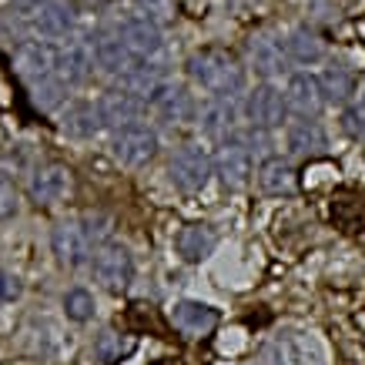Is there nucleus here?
Wrapping results in <instances>:
<instances>
[{
	"label": "nucleus",
	"instance_id": "8",
	"mask_svg": "<svg viewBox=\"0 0 365 365\" xmlns=\"http://www.w3.org/2000/svg\"><path fill=\"white\" fill-rule=\"evenodd\" d=\"M248 64L262 78H278V74L288 71L292 57H288V47L282 37H275V34H255L248 41Z\"/></svg>",
	"mask_w": 365,
	"mask_h": 365
},
{
	"label": "nucleus",
	"instance_id": "26",
	"mask_svg": "<svg viewBox=\"0 0 365 365\" xmlns=\"http://www.w3.org/2000/svg\"><path fill=\"white\" fill-rule=\"evenodd\" d=\"M319 84H322V94H325L329 104H345V101H352V94H355V74L345 64H329L319 74Z\"/></svg>",
	"mask_w": 365,
	"mask_h": 365
},
{
	"label": "nucleus",
	"instance_id": "28",
	"mask_svg": "<svg viewBox=\"0 0 365 365\" xmlns=\"http://www.w3.org/2000/svg\"><path fill=\"white\" fill-rule=\"evenodd\" d=\"M134 352V339L131 335H118V332H101L98 335V342H94V355H98L104 365H118L124 362L128 355Z\"/></svg>",
	"mask_w": 365,
	"mask_h": 365
},
{
	"label": "nucleus",
	"instance_id": "9",
	"mask_svg": "<svg viewBox=\"0 0 365 365\" xmlns=\"http://www.w3.org/2000/svg\"><path fill=\"white\" fill-rule=\"evenodd\" d=\"M91 51H94V61H98L101 71H104V74H114V78L131 64V57H134L128 41H124L121 27H101V31L91 37Z\"/></svg>",
	"mask_w": 365,
	"mask_h": 365
},
{
	"label": "nucleus",
	"instance_id": "33",
	"mask_svg": "<svg viewBox=\"0 0 365 365\" xmlns=\"http://www.w3.org/2000/svg\"><path fill=\"white\" fill-rule=\"evenodd\" d=\"M17 215V188L7 175H0V222H7Z\"/></svg>",
	"mask_w": 365,
	"mask_h": 365
},
{
	"label": "nucleus",
	"instance_id": "17",
	"mask_svg": "<svg viewBox=\"0 0 365 365\" xmlns=\"http://www.w3.org/2000/svg\"><path fill=\"white\" fill-rule=\"evenodd\" d=\"M71 188V171L64 165H44L31 175V198L37 205H54Z\"/></svg>",
	"mask_w": 365,
	"mask_h": 365
},
{
	"label": "nucleus",
	"instance_id": "18",
	"mask_svg": "<svg viewBox=\"0 0 365 365\" xmlns=\"http://www.w3.org/2000/svg\"><path fill=\"white\" fill-rule=\"evenodd\" d=\"M74 27V7L67 0H44V7L31 17V31L41 37H67Z\"/></svg>",
	"mask_w": 365,
	"mask_h": 365
},
{
	"label": "nucleus",
	"instance_id": "14",
	"mask_svg": "<svg viewBox=\"0 0 365 365\" xmlns=\"http://www.w3.org/2000/svg\"><path fill=\"white\" fill-rule=\"evenodd\" d=\"M285 101L288 111H295L299 118H315L325 104V94H322V84L315 74L302 71V74H292L285 84Z\"/></svg>",
	"mask_w": 365,
	"mask_h": 365
},
{
	"label": "nucleus",
	"instance_id": "32",
	"mask_svg": "<svg viewBox=\"0 0 365 365\" xmlns=\"http://www.w3.org/2000/svg\"><path fill=\"white\" fill-rule=\"evenodd\" d=\"M342 128H345V134H352V138H365V91H362V98L352 101V104L345 108Z\"/></svg>",
	"mask_w": 365,
	"mask_h": 365
},
{
	"label": "nucleus",
	"instance_id": "34",
	"mask_svg": "<svg viewBox=\"0 0 365 365\" xmlns=\"http://www.w3.org/2000/svg\"><path fill=\"white\" fill-rule=\"evenodd\" d=\"M24 295V282L11 272H0V302H17Z\"/></svg>",
	"mask_w": 365,
	"mask_h": 365
},
{
	"label": "nucleus",
	"instance_id": "12",
	"mask_svg": "<svg viewBox=\"0 0 365 365\" xmlns=\"http://www.w3.org/2000/svg\"><path fill=\"white\" fill-rule=\"evenodd\" d=\"M94 67V51H91V41H67L54 57V74L64 81L67 88L74 84H84Z\"/></svg>",
	"mask_w": 365,
	"mask_h": 365
},
{
	"label": "nucleus",
	"instance_id": "6",
	"mask_svg": "<svg viewBox=\"0 0 365 365\" xmlns=\"http://www.w3.org/2000/svg\"><path fill=\"white\" fill-rule=\"evenodd\" d=\"M94 275L108 292H124L134 278L131 252L124 245H101L94 255Z\"/></svg>",
	"mask_w": 365,
	"mask_h": 365
},
{
	"label": "nucleus",
	"instance_id": "5",
	"mask_svg": "<svg viewBox=\"0 0 365 365\" xmlns=\"http://www.w3.org/2000/svg\"><path fill=\"white\" fill-rule=\"evenodd\" d=\"M111 151L121 165H148L151 158L158 155V134L148 128V124L134 121V124H124V128H114V141H111Z\"/></svg>",
	"mask_w": 365,
	"mask_h": 365
},
{
	"label": "nucleus",
	"instance_id": "15",
	"mask_svg": "<svg viewBox=\"0 0 365 365\" xmlns=\"http://www.w3.org/2000/svg\"><path fill=\"white\" fill-rule=\"evenodd\" d=\"M121 34L128 47H131V54L138 57H158L165 51V34H161V24L158 21H148L141 14H134L128 21L121 24Z\"/></svg>",
	"mask_w": 365,
	"mask_h": 365
},
{
	"label": "nucleus",
	"instance_id": "1",
	"mask_svg": "<svg viewBox=\"0 0 365 365\" xmlns=\"http://www.w3.org/2000/svg\"><path fill=\"white\" fill-rule=\"evenodd\" d=\"M188 78L198 84V88L211 91L215 98H235L245 91V67L242 61L228 51H218V47H205V51H195L188 57Z\"/></svg>",
	"mask_w": 365,
	"mask_h": 365
},
{
	"label": "nucleus",
	"instance_id": "10",
	"mask_svg": "<svg viewBox=\"0 0 365 365\" xmlns=\"http://www.w3.org/2000/svg\"><path fill=\"white\" fill-rule=\"evenodd\" d=\"M98 111H101L104 128H124V124H134L144 111H148V101L128 88L108 91V94L98 98Z\"/></svg>",
	"mask_w": 365,
	"mask_h": 365
},
{
	"label": "nucleus",
	"instance_id": "24",
	"mask_svg": "<svg viewBox=\"0 0 365 365\" xmlns=\"http://www.w3.org/2000/svg\"><path fill=\"white\" fill-rule=\"evenodd\" d=\"M54 51L44 44V41H27L17 51V64H21V74L27 81H41L54 74Z\"/></svg>",
	"mask_w": 365,
	"mask_h": 365
},
{
	"label": "nucleus",
	"instance_id": "11",
	"mask_svg": "<svg viewBox=\"0 0 365 365\" xmlns=\"http://www.w3.org/2000/svg\"><path fill=\"white\" fill-rule=\"evenodd\" d=\"M51 248H54L57 262L67 268H78L88 262L91 255V238L84 232V225L81 222H61L51 232Z\"/></svg>",
	"mask_w": 365,
	"mask_h": 365
},
{
	"label": "nucleus",
	"instance_id": "31",
	"mask_svg": "<svg viewBox=\"0 0 365 365\" xmlns=\"http://www.w3.org/2000/svg\"><path fill=\"white\" fill-rule=\"evenodd\" d=\"M134 11L141 14V17H148V21L168 24V21H175L178 0H134Z\"/></svg>",
	"mask_w": 365,
	"mask_h": 365
},
{
	"label": "nucleus",
	"instance_id": "25",
	"mask_svg": "<svg viewBox=\"0 0 365 365\" xmlns=\"http://www.w3.org/2000/svg\"><path fill=\"white\" fill-rule=\"evenodd\" d=\"M295 168L282 161V158H268L265 165L258 168V188L265 195H292L295 191Z\"/></svg>",
	"mask_w": 365,
	"mask_h": 365
},
{
	"label": "nucleus",
	"instance_id": "21",
	"mask_svg": "<svg viewBox=\"0 0 365 365\" xmlns=\"http://www.w3.org/2000/svg\"><path fill=\"white\" fill-rule=\"evenodd\" d=\"M61 128L71 138H94L104 128V121H101V111L94 101H71L61 114Z\"/></svg>",
	"mask_w": 365,
	"mask_h": 365
},
{
	"label": "nucleus",
	"instance_id": "2",
	"mask_svg": "<svg viewBox=\"0 0 365 365\" xmlns=\"http://www.w3.org/2000/svg\"><path fill=\"white\" fill-rule=\"evenodd\" d=\"M255 365H322V349L315 335L299 329H282L265 342Z\"/></svg>",
	"mask_w": 365,
	"mask_h": 365
},
{
	"label": "nucleus",
	"instance_id": "29",
	"mask_svg": "<svg viewBox=\"0 0 365 365\" xmlns=\"http://www.w3.org/2000/svg\"><path fill=\"white\" fill-rule=\"evenodd\" d=\"M31 91H34V104L41 108V111H54L57 104L67 98L64 91L67 84L57 74H51V78H41V81H31Z\"/></svg>",
	"mask_w": 365,
	"mask_h": 365
},
{
	"label": "nucleus",
	"instance_id": "13",
	"mask_svg": "<svg viewBox=\"0 0 365 365\" xmlns=\"http://www.w3.org/2000/svg\"><path fill=\"white\" fill-rule=\"evenodd\" d=\"M148 104H151L168 124H188L191 118H195V101H191V94L185 88L171 84V81L158 84V88L148 94Z\"/></svg>",
	"mask_w": 365,
	"mask_h": 365
},
{
	"label": "nucleus",
	"instance_id": "22",
	"mask_svg": "<svg viewBox=\"0 0 365 365\" xmlns=\"http://www.w3.org/2000/svg\"><path fill=\"white\" fill-rule=\"evenodd\" d=\"M178 245V255L185 258V262H201V258H208L215 252V245H218V235L211 225H185L175 238Z\"/></svg>",
	"mask_w": 365,
	"mask_h": 365
},
{
	"label": "nucleus",
	"instance_id": "7",
	"mask_svg": "<svg viewBox=\"0 0 365 365\" xmlns=\"http://www.w3.org/2000/svg\"><path fill=\"white\" fill-rule=\"evenodd\" d=\"M245 114H248V121H252L258 131L278 128L288 114L285 91H278L275 84H258V88L248 94V101H245Z\"/></svg>",
	"mask_w": 365,
	"mask_h": 365
},
{
	"label": "nucleus",
	"instance_id": "37",
	"mask_svg": "<svg viewBox=\"0 0 365 365\" xmlns=\"http://www.w3.org/2000/svg\"><path fill=\"white\" fill-rule=\"evenodd\" d=\"M81 4H84V7H91V11H98V7H104L108 0H81Z\"/></svg>",
	"mask_w": 365,
	"mask_h": 365
},
{
	"label": "nucleus",
	"instance_id": "16",
	"mask_svg": "<svg viewBox=\"0 0 365 365\" xmlns=\"http://www.w3.org/2000/svg\"><path fill=\"white\" fill-rule=\"evenodd\" d=\"M118 81H121L128 91H134V94H144V101H148V94H151L158 84H165L168 74H165V67L158 64L155 57H138L134 54L131 64L118 74Z\"/></svg>",
	"mask_w": 365,
	"mask_h": 365
},
{
	"label": "nucleus",
	"instance_id": "3",
	"mask_svg": "<svg viewBox=\"0 0 365 365\" xmlns=\"http://www.w3.org/2000/svg\"><path fill=\"white\" fill-rule=\"evenodd\" d=\"M215 175L225 188H245L252 178V144L245 134L225 138L218 155H215Z\"/></svg>",
	"mask_w": 365,
	"mask_h": 365
},
{
	"label": "nucleus",
	"instance_id": "36",
	"mask_svg": "<svg viewBox=\"0 0 365 365\" xmlns=\"http://www.w3.org/2000/svg\"><path fill=\"white\" fill-rule=\"evenodd\" d=\"M41 7H44V0H11V11L17 14V17H24V21H31Z\"/></svg>",
	"mask_w": 365,
	"mask_h": 365
},
{
	"label": "nucleus",
	"instance_id": "30",
	"mask_svg": "<svg viewBox=\"0 0 365 365\" xmlns=\"http://www.w3.org/2000/svg\"><path fill=\"white\" fill-rule=\"evenodd\" d=\"M64 312H67V319H74V322H91L94 312H98L94 295H91L88 288H71L64 295Z\"/></svg>",
	"mask_w": 365,
	"mask_h": 365
},
{
	"label": "nucleus",
	"instance_id": "23",
	"mask_svg": "<svg viewBox=\"0 0 365 365\" xmlns=\"http://www.w3.org/2000/svg\"><path fill=\"white\" fill-rule=\"evenodd\" d=\"M285 47H288L292 64L315 67L319 61H325V41H322L315 31H309V27H295V31L285 37Z\"/></svg>",
	"mask_w": 365,
	"mask_h": 365
},
{
	"label": "nucleus",
	"instance_id": "27",
	"mask_svg": "<svg viewBox=\"0 0 365 365\" xmlns=\"http://www.w3.org/2000/svg\"><path fill=\"white\" fill-rule=\"evenodd\" d=\"M235 121H238V104H235V98H215L211 104H205V111H201V128L208 134H215V138H222V134L232 131Z\"/></svg>",
	"mask_w": 365,
	"mask_h": 365
},
{
	"label": "nucleus",
	"instance_id": "20",
	"mask_svg": "<svg viewBox=\"0 0 365 365\" xmlns=\"http://www.w3.org/2000/svg\"><path fill=\"white\" fill-rule=\"evenodd\" d=\"M288 151L299 158H319L325 155V148H329V134L322 131L319 121H309V118H302L288 128Z\"/></svg>",
	"mask_w": 365,
	"mask_h": 365
},
{
	"label": "nucleus",
	"instance_id": "35",
	"mask_svg": "<svg viewBox=\"0 0 365 365\" xmlns=\"http://www.w3.org/2000/svg\"><path fill=\"white\" fill-rule=\"evenodd\" d=\"M81 225H84V232H88L91 245H98L104 235L111 232V228H108L111 222H108V218H101V215H94V218H81Z\"/></svg>",
	"mask_w": 365,
	"mask_h": 365
},
{
	"label": "nucleus",
	"instance_id": "19",
	"mask_svg": "<svg viewBox=\"0 0 365 365\" xmlns=\"http://www.w3.org/2000/svg\"><path fill=\"white\" fill-rule=\"evenodd\" d=\"M171 322H175V329H181L185 335H208L215 325H218V312L205 305V302H178L175 309H171Z\"/></svg>",
	"mask_w": 365,
	"mask_h": 365
},
{
	"label": "nucleus",
	"instance_id": "4",
	"mask_svg": "<svg viewBox=\"0 0 365 365\" xmlns=\"http://www.w3.org/2000/svg\"><path fill=\"white\" fill-rule=\"evenodd\" d=\"M168 171H171V181L181 191H201L215 175V158H208V151L201 144H185L181 151H175Z\"/></svg>",
	"mask_w": 365,
	"mask_h": 365
}]
</instances>
